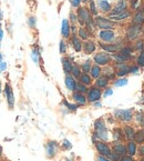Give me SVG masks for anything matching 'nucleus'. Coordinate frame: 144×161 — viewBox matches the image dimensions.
Listing matches in <instances>:
<instances>
[{"label": "nucleus", "instance_id": "f257e3e1", "mask_svg": "<svg viewBox=\"0 0 144 161\" xmlns=\"http://www.w3.org/2000/svg\"><path fill=\"white\" fill-rule=\"evenodd\" d=\"M77 17H78V21L80 22L81 26H84V25H88L92 21V19H91V14H90L89 9L85 7H79Z\"/></svg>", "mask_w": 144, "mask_h": 161}, {"label": "nucleus", "instance_id": "f03ea898", "mask_svg": "<svg viewBox=\"0 0 144 161\" xmlns=\"http://www.w3.org/2000/svg\"><path fill=\"white\" fill-rule=\"evenodd\" d=\"M94 22H95V26L101 29V30H106V29L112 30V29L114 28L113 21H111V20L108 19V18H104V17H101V16L95 17Z\"/></svg>", "mask_w": 144, "mask_h": 161}, {"label": "nucleus", "instance_id": "7ed1b4c3", "mask_svg": "<svg viewBox=\"0 0 144 161\" xmlns=\"http://www.w3.org/2000/svg\"><path fill=\"white\" fill-rule=\"evenodd\" d=\"M93 60H94L95 64L98 66H108V64L111 62L112 57L105 51H102V52H98L97 55H94L93 57Z\"/></svg>", "mask_w": 144, "mask_h": 161}, {"label": "nucleus", "instance_id": "20e7f679", "mask_svg": "<svg viewBox=\"0 0 144 161\" xmlns=\"http://www.w3.org/2000/svg\"><path fill=\"white\" fill-rule=\"evenodd\" d=\"M142 31V26H135V25H132L130 28H128V31H126V38L130 41H134L140 39V35H141Z\"/></svg>", "mask_w": 144, "mask_h": 161}, {"label": "nucleus", "instance_id": "39448f33", "mask_svg": "<svg viewBox=\"0 0 144 161\" xmlns=\"http://www.w3.org/2000/svg\"><path fill=\"white\" fill-rule=\"evenodd\" d=\"M94 128H95V131H97L98 137L101 138V139H103V140H106V138H108V132H106L105 125H104V122L101 120V119L95 121Z\"/></svg>", "mask_w": 144, "mask_h": 161}, {"label": "nucleus", "instance_id": "423d86ee", "mask_svg": "<svg viewBox=\"0 0 144 161\" xmlns=\"http://www.w3.org/2000/svg\"><path fill=\"white\" fill-rule=\"evenodd\" d=\"M116 118H119L122 121H130L132 120L133 117V110L132 109H125V110H116L114 112Z\"/></svg>", "mask_w": 144, "mask_h": 161}, {"label": "nucleus", "instance_id": "0eeeda50", "mask_svg": "<svg viewBox=\"0 0 144 161\" xmlns=\"http://www.w3.org/2000/svg\"><path fill=\"white\" fill-rule=\"evenodd\" d=\"M99 38L104 42H112L115 39V32L113 30H110V29L101 30L99 33Z\"/></svg>", "mask_w": 144, "mask_h": 161}, {"label": "nucleus", "instance_id": "6e6552de", "mask_svg": "<svg viewBox=\"0 0 144 161\" xmlns=\"http://www.w3.org/2000/svg\"><path fill=\"white\" fill-rule=\"evenodd\" d=\"M101 96H102V92H101V90H100V88L93 87L88 91V100H89L90 102H95V101H98V100H100Z\"/></svg>", "mask_w": 144, "mask_h": 161}, {"label": "nucleus", "instance_id": "1a4fd4ad", "mask_svg": "<svg viewBox=\"0 0 144 161\" xmlns=\"http://www.w3.org/2000/svg\"><path fill=\"white\" fill-rule=\"evenodd\" d=\"M128 10V1L126 0H119L118 3L115 5V7L112 9V11L109 14H122V12Z\"/></svg>", "mask_w": 144, "mask_h": 161}, {"label": "nucleus", "instance_id": "9d476101", "mask_svg": "<svg viewBox=\"0 0 144 161\" xmlns=\"http://www.w3.org/2000/svg\"><path fill=\"white\" fill-rule=\"evenodd\" d=\"M95 147H97V150L99 151V153L101 156H104V157H108L110 153H111V150H110L109 146L104 143V142H97L95 143Z\"/></svg>", "mask_w": 144, "mask_h": 161}, {"label": "nucleus", "instance_id": "9b49d317", "mask_svg": "<svg viewBox=\"0 0 144 161\" xmlns=\"http://www.w3.org/2000/svg\"><path fill=\"white\" fill-rule=\"evenodd\" d=\"M101 48L108 53H115L120 50V46L115 43H101Z\"/></svg>", "mask_w": 144, "mask_h": 161}, {"label": "nucleus", "instance_id": "f8f14e48", "mask_svg": "<svg viewBox=\"0 0 144 161\" xmlns=\"http://www.w3.org/2000/svg\"><path fill=\"white\" fill-rule=\"evenodd\" d=\"M77 85H78V82L76 81V79H74L72 76H70L69 74L67 75L66 76V86L69 90L76 91L77 90Z\"/></svg>", "mask_w": 144, "mask_h": 161}, {"label": "nucleus", "instance_id": "ddd939ff", "mask_svg": "<svg viewBox=\"0 0 144 161\" xmlns=\"http://www.w3.org/2000/svg\"><path fill=\"white\" fill-rule=\"evenodd\" d=\"M95 48H97L95 43L93 42V41H90V40H87L82 45V49L84 50V52L87 53V55H91V53H93L94 50H95Z\"/></svg>", "mask_w": 144, "mask_h": 161}, {"label": "nucleus", "instance_id": "4468645a", "mask_svg": "<svg viewBox=\"0 0 144 161\" xmlns=\"http://www.w3.org/2000/svg\"><path fill=\"white\" fill-rule=\"evenodd\" d=\"M131 16V12L129 10L122 12V14H109V19H112L113 21H120V20H124L126 18Z\"/></svg>", "mask_w": 144, "mask_h": 161}, {"label": "nucleus", "instance_id": "2eb2a0df", "mask_svg": "<svg viewBox=\"0 0 144 161\" xmlns=\"http://www.w3.org/2000/svg\"><path fill=\"white\" fill-rule=\"evenodd\" d=\"M6 96H7V100H8V103H9V107L12 108L13 107V103H14V96H13V91L11 90V88H10L9 85H6Z\"/></svg>", "mask_w": 144, "mask_h": 161}, {"label": "nucleus", "instance_id": "dca6fc26", "mask_svg": "<svg viewBox=\"0 0 144 161\" xmlns=\"http://www.w3.org/2000/svg\"><path fill=\"white\" fill-rule=\"evenodd\" d=\"M70 32H71V28H70V24L67 19H64L62 21V26H61V33L63 36V38H69L70 37Z\"/></svg>", "mask_w": 144, "mask_h": 161}, {"label": "nucleus", "instance_id": "f3484780", "mask_svg": "<svg viewBox=\"0 0 144 161\" xmlns=\"http://www.w3.org/2000/svg\"><path fill=\"white\" fill-rule=\"evenodd\" d=\"M99 9L103 12H109L111 10V3L108 0H98Z\"/></svg>", "mask_w": 144, "mask_h": 161}, {"label": "nucleus", "instance_id": "a211bd4d", "mask_svg": "<svg viewBox=\"0 0 144 161\" xmlns=\"http://www.w3.org/2000/svg\"><path fill=\"white\" fill-rule=\"evenodd\" d=\"M71 42H72V46H73L74 50L76 51H81L82 50V42H81L80 38L79 37H77L76 35H73L72 37H71Z\"/></svg>", "mask_w": 144, "mask_h": 161}, {"label": "nucleus", "instance_id": "6ab92c4d", "mask_svg": "<svg viewBox=\"0 0 144 161\" xmlns=\"http://www.w3.org/2000/svg\"><path fill=\"white\" fill-rule=\"evenodd\" d=\"M143 24H144L143 14H142V11H137L132 20V25H135V26H143Z\"/></svg>", "mask_w": 144, "mask_h": 161}, {"label": "nucleus", "instance_id": "aec40b11", "mask_svg": "<svg viewBox=\"0 0 144 161\" xmlns=\"http://www.w3.org/2000/svg\"><path fill=\"white\" fill-rule=\"evenodd\" d=\"M118 72H116V75H118L119 77H123L125 76V75L129 74V68H130V66H128L126 64H118Z\"/></svg>", "mask_w": 144, "mask_h": 161}, {"label": "nucleus", "instance_id": "412c9836", "mask_svg": "<svg viewBox=\"0 0 144 161\" xmlns=\"http://www.w3.org/2000/svg\"><path fill=\"white\" fill-rule=\"evenodd\" d=\"M90 72H91V77L94 79L97 78H100V76H101V67L98 66V64H93L92 67H91V69H90Z\"/></svg>", "mask_w": 144, "mask_h": 161}, {"label": "nucleus", "instance_id": "4be33fe9", "mask_svg": "<svg viewBox=\"0 0 144 161\" xmlns=\"http://www.w3.org/2000/svg\"><path fill=\"white\" fill-rule=\"evenodd\" d=\"M56 149H57V145H56V142H49L47 146V154L49 158H52V157H55L56 154Z\"/></svg>", "mask_w": 144, "mask_h": 161}, {"label": "nucleus", "instance_id": "5701e85b", "mask_svg": "<svg viewBox=\"0 0 144 161\" xmlns=\"http://www.w3.org/2000/svg\"><path fill=\"white\" fill-rule=\"evenodd\" d=\"M62 66H63L64 72L68 75L69 72H71V69H72V66H73V64H71V61H70V59H69V58L63 57V58H62Z\"/></svg>", "mask_w": 144, "mask_h": 161}, {"label": "nucleus", "instance_id": "b1692460", "mask_svg": "<svg viewBox=\"0 0 144 161\" xmlns=\"http://www.w3.org/2000/svg\"><path fill=\"white\" fill-rule=\"evenodd\" d=\"M113 151H114V153H116L118 156H123V157L128 153V152H126V148L123 145H115L113 147Z\"/></svg>", "mask_w": 144, "mask_h": 161}, {"label": "nucleus", "instance_id": "393cba45", "mask_svg": "<svg viewBox=\"0 0 144 161\" xmlns=\"http://www.w3.org/2000/svg\"><path fill=\"white\" fill-rule=\"evenodd\" d=\"M79 37H80L82 40H88L90 37V31L88 28H84V27H81L79 29Z\"/></svg>", "mask_w": 144, "mask_h": 161}, {"label": "nucleus", "instance_id": "a878e982", "mask_svg": "<svg viewBox=\"0 0 144 161\" xmlns=\"http://www.w3.org/2000/svg\"><path fill=\"white\" fill-rule=\"evenodd\" d=\"M109 83V79L106 77H101V78H98V80L95 81V85L98 88H105Z\"/></svg>", "mask_w": 144, "mask_h": 161}, {"label": "nucleus", "instance_id": "bb28decb", "mask_svg": "<svg viewBox=\"0 0 144 161\" xmlns=\"http://www.w3.org/2000/svg\"><path fill=\"white\" fill-rule=\"evenodd\" d=\"M126 152H128L131 157L134 156V154L136 153V143H135V142H133V141L129 142L128 148H126Z\"/></svg>", "mask_w": 144, "mask_h": 161}, {"label": "nucleus", "instance_id": "cd10ccee", "mask_svg": "<svg viewBox=\"0 0 144 161\" xmlns=\"http://www.w3.org/2000/svg\"><path fill=\"white\" fill-rule=\"evenodd\" d=\"M71 74H72V77H73L74 79H79L81 76V68L78 64H73L72 69H71Z\"/></svg>", "mask_w": 144, "mask_h": 161}, {"label": "nucleus", "instance_id": "c85d7f7f", "mask_svg": "<svg viewBox=\"0 0 144 161\" xmlns=\"http://www.w3.org/2000/svg\"><path fill=\"white\" fill-rule=\"evenodd\" d=\"M133 139L135 140V142H137V143H142V142H144V129H142V130H139L137 132L134 133V138Z\"/></svg>", "mask_w": 144, "mask_h": 161}, {"label": "nucleus", "instance_id": "c756f323", "mask_svg": "<svg viewBox=\"0 0 144 161\" xmlns=\"http://www.w3.org/2000/svg\"><path fill=\"white\" fill-rule=\"evenodd\" d=\"M80 82L85 86H89V85H91V82H92V79H91V77H90L89 75L84 72V74H82L80 76Z\"/></svg>", "mask_w": 144, "mask_h": 161}, {"label": "nucleus", "instance_id": "7c9ffc66", "mask_svg": "<svg viewBox=\"0 0 144 161\" xmlns=\"http://www.w3.org/2000/svg\"><path fill=\"white\" fill-rule=\"evenodd\" d=\"M73 99L76 100L77 102H78L79 104H84L85 102H87V99H85V97L82 95V93H79V92H76L73 95Z\"/></svg>", "mask_w": 144, "mask_h": 161}, {"label": "nucleus", "instance_id": "2f4dec72", "mask_svg": "<svg viewBox=\"0 0 144 161\" xmlns=\"http://www.w3.org/2000/svg\"><path fill=\"white\" fill-rule=\"evenodd\" d=\"M124 132H125V136H126V138L128 139H133L134 138V133H135V131L133 130V128L132 127H129V126H126L124 128Z\"/></svg>", "mask_w": 144, "mask_h": 161}, {"label": "nucleus", "instance_id": "473e14b6", "mask_svg": "<svg viewBox=\"0 0 144 161\" xmlns=\"http://www.w3.org/2000/svg\"><path fill=\"white\" fill-rule=\"evenodd\" d=\"M136 64L139 67H144V51L140 52V55L136 58Z\"/></svg>", "mask_w": 144, "mask_h": 161}, {"label": "nucleus", "instance_id": "72a5a7b5", "mask_svg": "<svg viewBox=\"0 0 144 161\" xmlns=\"http://www.w3.org/2000/svg\"><path fill=\"white\" fill-rule=\"evenodd\" d=\"M77 90H78V92L79 93H85L88 91V88H87V86L85 85H83V83H78V85H77Z\"/></svg>", "mask_w": 144, "mask_h": 161}, {"label": "nucleus", "instance_id": "f704fd0d", "mask_svg": "<svg viewBox=\"0 0 144 161\" xmlns=\"http://www.w3.org/2000/svg\"><path fill=\"white\" fill-rule=\"evenodd\" d=\"M128 83V79L126 78H121L119 79V80H116L115 82H114V86L115 87H122V86H125Z\"/></svg>", "mask_w": 144, "mask_h": 161}, {"label": "nucleus", "instance_id": "c9c22d12", "mask_svg": "<svg viewBox=\"0 0 144 161\" xmlns=\"http://www.w3.org/2000/svg\"><path fill=\"white\" fill-rule=\"evenodd\" d=\"M91 61H90V60H88V61H85L84 64H82V67H81V68H82V70L84 71L85 74H88V72H89L90 71V69H91Z\"/></svg>", "mask_w": 144, "mask_h": 161}, {"label": "nucleus", "instance_id": "e433bc0d", "mask_svg": "<svg viewBox=\"0 0 144 161\" xmlns=\"http://www.w3.org/2000/svg\"><path fill=\"white\" fill-rule=\"evenodd\" d=\"M90 14H94V16H97L98 14V10H97V7H95V3L93 1V0L90 3Z\"/></svg>", "mask_w": 144, "mask_h": 161}, {"label": "nucleus", "instance_id": "4c0bfd02", "mask_svg": "<svg viewBox=\"0 0 144 161\" xmlns=\"http://www.w3.org/2000/svg\"><path fill=\"white\" fill-rule=\"evenodd\" d=\"M134 50H137V51H142V50H143V40L137 39L136 45H135V47H134Z\"/></svg>", "mask_w": 144, "mask_h": 161}, {"label": "nucleus", "instance_id": "58836bf2", "mask_svg": "<svg viewBox=\"0 0 144 161\" xmlns=\"http://www.w3.org/2000/svg\"><path fill=\"white\" fill-rule=\"evenodd\" d=\"M139 70H140L139 66H131L130 68H129V72H130V74H137Z\"/></svg>", "mask_w": 144, "mask_h": 161}, {"label": "nucleus", "instance_id": "ea45409f", "mask_svg": "<svg viewBox=\"0 0 144 161\" xmlns=\"http://www.w3.org/2000/svg\"><path fill=\"white\" fill-rule=\"evenodd\" d=\"M82 3V0H70V3L72 7L74 8H79L80 7V3Z\"/></svg>", "mask_w": 144, "mask_h": 161}, {"label": "nucleus", "instance_id": "a19ab883", "mask_svg": "<svg viewBox=\"0 0 144 161\" xmlns=\"http://www.w3.org/2000/svg\"><path fill=\"white\" fill-rule=\"evenodd\" d=\"M67 51V46H66V42L63 40L60 41V53H66Z\"/></svg>", "mask_w": 144, "mask_h": 161}, {"label": "nucleus", "instance_id": "79ce46f5", "mask_svg": "<svg viewBox=\"0 0 144 161\" xmlns=\"http://www.w3.org/2000/svg\"><path fill=\"white\" fill-rule=\"evenodd\" d=\"M70 20H71V22H73V24H76V22L78 21V17H77V14H74V12H70Z\"/></svg>", "mask_w": 144, "mask_h": 161}, {"label": "nucleus", "instance_id": "37998d69", "mask_svg": "<svg viewBox=\"0 0 144 161\" xmlns=\"http://www.w3.org/2000/svg\"><path fill=\"white\" fill-rule=\"evenodd\" d=\"M38 57H39V52H38V50L35 49V50L32 51V58H33V60H35V62H38Z\"/></svg>", "mask_w": 144, "mask_h": 161}, {"label": "nucleus", "instance_id": "c03bdc74", "mask_svg": "<svg viewBox=\"0 0 144 161\" xmlns=\"http://www.w3.org/2000/svg\"><path fill=\"white\" fill-rule=\"evenodd\" d=\"M108 157H109V158L111 159V161H112V160L116 161V160H119V159H120V156H118L116 153H112V152H111V153H110Z\"/></svg>", "mask_w": 144, "mask_h": 161}, {"label": "nucleus", "instance_id": "a18cd8bd", "mask_svg": "<svg viewBox=\"0 0 144 161\" xmlns=\"http://www.w3.org/2000/svg\"><path fill=\"white\" fill-rule=\"evenodd\" d=\"M64 104H66L67 107H68L69 109H71V110H76L78 107L76 106V104H71V103H69V102H67V101H64Z\"/></svg>", "mask_w": 144, "mask_h": 161}, {"label": "nucleus", "instance_id": "49530a36", "mask_svg": "<svg viewBox=\"0 0 144 161\" xmlns=\"http://www.w3.org/2000/svg\"><path fill=\"white\" fill-rule=\"evenodd\" d=\"M114 133H115V135H114V139L115 140H119L121 138V130H119V129H116L115 131H114Z\"/></svg>", "mask_w": 144, "mask_h": 161}, {"label": "nucleus", "instance_id": "de8ad7c7", "mask_svg": "<svg viewBox=\"0 0 144 161\" xmlns=\"http://www.w3.org/2000/svg\"><path fill=\"white\" fill-rule=\"evenodd\" d=\"M29 25H30L31 27H35V18H30V19H29Z\"/></svg>", "mask_w": 144, "mask_h": 161}, {"label": "nucleus", "instance_id": "09e8293b", "mask_svg": "<svg viewBox=\"0 0 144 161\" xmlns=\"http://www.w3.org/2000/svg\"><path fill=\"white\" fill-rule=\"evenodd\" d=\"M112 93H113V91H112V89H106V91L104 92V97H108V96H111Z\"/></svg>", "mask_w": 144, "mask_h": 161}, {"label": "nucleus", "instance_id": "8fccbe9b", "mask_svg": "<svg viewBox=\"0 0 144 161\" xmlns=\"http://www.w3.org/2000/svg\"><path fill=\"white\" fill-rule=\"evenodd\" d=\"M98 160L99 161H111L110 159H108V158H105L104 156H100L99 158H98Z\"/></svg>", "mask_w": 144, "mask_h": 161}, {"label": "nucleus", "instance_id": "3c124183", "mask_svg": "<svg viewBox=\"0 0 144 161\" xmlns=\"http://www.w3.org/2000/svg\"><path fill=\"white\" fill-rule=\"evenodd\" d=\"M121 161H133L132 157H123L122 159H121Z\"/></svg>", "mask_w": 144, "mask_h": 161}, {"label": "nucleus", "instance_id": "603ef678", "mask_svg": "<svg viewBox=\"0 0 144 161\" xmlns=\"http://www.w3.org/2000/svg\"><path fill=\"white\" fill-rule=\"evenodd\" d=\"M64 146H66L67 148H71V145H70V142H69L68 140H64Z\"/></svg>", "mask_w": 144, "mask_h": 161}, {"label": "nucleus", "instance_id": "864d4df0", "mask_svg": "<svg viewBox=\"0 0 144 161\" xmlns=\"http://www.w3.org/2000/svg\"><path fill=\"white\" fill-rule=\"evenodd\" d=\"M140 153L142 154V156H144V147H140Z\"/></svg>", "mask_w": 144, "mask_h": 161}, {"label": "nucleus", "instance_id": "5fc2aeb1", "mask_svg": "<svg viewBox=\"0 0 144 161\" xmlns=\"http://www.w3.org/2000/svg\"><path fill=\"white\" fill-rule=\"evenodd\" d=\"M6 67H7V66H6V64H0V69H1V70L6 69Z\"/></svg>", "mask_w": 144, "mask_h": 161}, {"label": "nucleus", "instance_id": "6e6d98bb", "mask_svg": "<svg viewBox=\"0 0 144 161\" xmlns=\"http://www.w3.org/2000/svg\"><path fill=\"white\" fill-rule=\"evenodd\" d=\"M3 31L1 30V29H0V40L3 39Z\"/></svg>", "mask_w": 144, "mask_h": 161}, {"label": "nucleus", "instance_id": "4d7b16f0", "mask_svg": "<svg viewBox=\"0 0 144 161\" xmlns=\"http://www.w3.org/2000/svg\"><path fill=\"white\" fill-rule=\"evenodd\" d=\"M141 122H142V126H144V116L142 117V120H141Z\"/></svg>", "mask_w": 144, "mask_h": 161}, {"label": "nucleus", "instance_id": "13d9d810", "mask_svg": "<svg viewBox=\"0 0 144 161\" xmlns=\"http://www.w3.org/2000/svg\"><path fill=\"white\" fill-rule=\"evenodd\" d=\"M1 153H3V147L0 146V156H1Z\"/></svg>", "mask_w": 144, "mask_h": 161}, {"label": "nucleus", "instance_id": "bf43d9fd", "mask_svg": "<svg viewBox=\"0 0 144 161\" xmlns=\"http://www.w3.org/2000/svg\"><path fill=\"white\" fill-rule=\"evenodd\" d=\"M1 59H3V56H1V53H0V62H1Z\"/></svg>", "mask_w": 144, "mask_h": 161}, {"label": "nucleus", "instance_id": "052dcab7", "mask_svg": "<svg viewBox=\"0 0 144 161\" xmlns=\"http://www.w3.org/2000/svg\"><path fill=\"white\" fill-rule=\"evenodd\" d=\"M88 1H89V0H82V3H88Z\"/></svg>", "mask_w": 144, "mask_h": 161}, {"label": "nucleus", "instance_id": "680f3d73", "mask_svg": "<svg viewBox=\"0 0 144 161\" xmlns=\"http://www.w3.org/2000/svg\"><path fill=\"white\" fill-rule=\"evenodd\" d=\"M142 14H143V16H144V6H143V10H142Z\"/></svg>", "mask_w": 144, "mask_h": 161}, {"label": "nucleus", "instance_id": "e2e57ef3", "mask_svg": "<svg viewBox=\"0 0 144 161\" xmlns=\"http://www.w3.org/2000/svg\"><path fill=\"white\" fill-rule=\"evenodd\" d=\"M0 20H1V11H0Z\"/></svg>", "mask_w": 144, "mask_h": 161}, {"label": "nucleus", "instance_id": "0e129e2a", "mask_svg": "<svg viewBox=\"0 0 144 161\" xmlns=\"http://www.w3.org/2000/svg\"><path fill=\"white\" fill-rule=\"evenodd\" d=\"M143 49H144V41H143Z\"/></svg>", "mask_w": 144, "mask_h": 161}, {"label": "nucleus", "instance_id": "69168bd1", "mask_svg": "<svg viewBox=\"0 0 144 161\" xmlns=\"http://www.w3.org/2000/svg\"><path fill=\"white\" fill-rule=\"evenodd\" d=\"M67 161H71V160H69V159H68V160H67Z\"/></svg>", "mask_w": 144, "mask_h": 161}, {"label": "nucleus", "instance_id": "338daca9", "mask_svg": "<svg viewBox=\"0 0 144 161\" xmlns=\"http://www.w3.org/2000/svg\"><path fill=\"white\" fill-rule=\"evenodd\" d=\"M0 90H1V88H0Z\"/></svg>", "mask_w": 144, "mask_h": 161}]
</instances>
